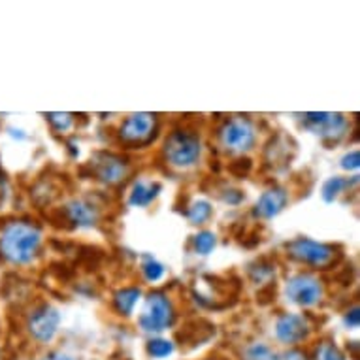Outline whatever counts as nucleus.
I'll return each mask as SVG.
<instances>
[{
	"mask_svg": "<svg viewBox=\"0 0 360 360\" xmlns=\"http://www.w3.org/2000/svg\"><path fill=\"white\" fill-rule=\"evenodd\" d=\"M40 248V226L30 221H12L0 231V255L12 264H29Z\"/></svg>",
	"mask_w": 360,
	"mask_h": 360,
	"instance_id": "1",
	"label": "nucleus"
},
{
	"mask_svg": "<svg viewBox=\"0 0 360 360\" xmlns=\"http://www.w3.org/2000/svg\"><path fill=\"white\" fill-rule=\"evenodd\" d=\"M95 176L108 185H115L119 181H123L127 174H129V162L119 157V155L112 153H98L95 155Z\"/></svg>",
	"mask_w": 360,
	"mask_h": 360,
	"instance_id": "9",
	"label": "nucleus"
},
{
	"mask_svg": "<svg viewBox=\"0 0 360 360\" xmlns=\"http://www.w3.org/2000/svg\"><path fill=\"white\" fill-rule=\"evenodd\" d=\"M44 360H77L74 359V356H70V354H65V353H51L48 354Z\"/></svg>",
	"mask_w": 360,
	"mask_h": 360,
	"instance_id": "28",
	"label": "nucleus"
},
{
	"mask_svg": "<svg viewBox=\"0 0 360 360\" xmlns=\"http://www.w3.org/2000/svg\"><path fill=\"white\" fill-rule=\"evenodd\" d=\"M160 193V184H151V181H136L132 191H130L129 202L132 206L146 207L157 198Z\"/></svg>",
	"mask_w": 360,
	"mask_h": 360,
	"instance_id": "14",
	"label": "nucleus"
},
{
	"mask_svg": "<svg viewBox=\"0 0 360 360\" xmlns=\"http://www.w3.org/2000/svg\"><path fill=\"white\" fill-rule=\"evenodd\" d=\"M287 251L292 259L298 262H304L313 268H326L336 260V248H332L328 243L315 242L309 238H298L287 243Z\"/></svg>",
	"mask_w": 360,
	"mask_h": 360,
	"instance_id": "4",
	"label": "nucleus"
},
{
	"mask_svg": "<svg viewBox=\"0 0 360 360\" xmlns=\"http://www.w3.org/2000/svg\"><path fill=\"white\" fill-rule=\"evenodd\" d=\"M140 296H142V290L138 289V287H124L113 298V306H115V309L121 315H130L134 306L138 304V300H140Z\"/></svg>",
	"mask_w": 360,
	"mask_h": 360,
	"instance_id": "15",
	"label": "nucleus"
},
{
	"mask_svg": "<svg viewBox=\"0 0 360 360\" xmlns=\"http://www.w3.org/2000/svg\"><path fill=\"white\" fill-rule=\"evenodd\" d=\"M142 272L143 278L148 279V281H159L165 276V266L157 262L153 257H146L142 264Z\"/></svg>",
	"mask_w": 360,
	"mask_h": 360,
	"instance_id": "20",
	"label": "nucleus"
},
{
	"mask_svg": "<svg viewBox=\"0 0 360 360\" xmlns=\"http://www.w3.org/2000/svg\"><path fill=\"white\" fill-rule=\"evenodd\" d=\"M359 321H360L359 307L354 306L353 309L347 311V315H345V325H347L349 328H356V326H359Z\"/></svg>",
	"mask_w": 360,
	"mask_h": 360,
	"instance_id": "25",
	"label": "nucleus"
},
{
	"mask_svg": "<svg viewBox=\"0 0 360 360\" xmlns=\"http://www.w3.org/2000/svg\"><path fill=\"white\" fill-rule=\"evenodd\" d=\"M360 166V153L359 149H354L351 153H347L345 157L342 159V168L345 170H356Z\"/></svg>",
	"mask_w": 360,
	"mask_h": 360,
	"instance_id": "24",
	"label": "nucleus"
},
{
	"mask_svg": "<svg viewBox=\"0 0 360 360\" xmlns=\"http://www.w3.org/2000/svg\"><path fill=\"white\" fill-rule=\"evenodd\" d=\"M245 360H279V356L266 343H253L245 351Z\"/></svg>",
	"mask_w": 360,
	"mask_h": 360,
	"instance_id": "19",
	"label": "nucleus"
},
{
	"mask_svg": "<svg viewBox=\"0 0 360 360\" xmlns=\"http://www.w3.org/2000/svg\"><path fill=\"white\" fill-rule=\"evenodd\" d=\"M60 315L55 307L48 306V304H41L36 309H32V313L29 315V321H27V328H29L30 336L34 338L36 342L48 343L51 342L59 330Z\"/></svg>",
	"mask_w": 360,
	"mask_h": 360,
	"instance_id": "7",
	"label": "nucleus"
},
{
	"mask_svg": "<svg viewBox=\"0 0 360 360\" xmlns=\"http://www.w3.org/2000/svg\"><path fill=\"white\" fill-rule=\"evenodd\" d=\"M212 204L206 200H196L193 206L185 212V215H187V219H189L191 223L193 224H202L206 223L207 219L212 217Z\"/></svg>",
	"mask_w": 360,
	"mask_h": 360,
	"instance_id": "16",
	"label": "nucleus"
},
{
	"mask_svg": "<svg viewBox=\"0 0 360 360\" xmlns=\"http://www.w3.org/2000/svg\"><path fill=\"white\" fill-rule=\"evenodd\" d=\"M200 138L191 130H174L165 142V159L174 168H191L200 159Z\"/></svg>",
	"mask_w": 360,
	"mask_h": 360,
	"instance_id": "2",
	"label": "nucleus"
},
{
	"mask_svg": "<svg viewBox=\"0 0 360 360\" xmlns=\"http://www.w3.org/2000/svg\"><path fill=\"white\" fill-rule=\"evenodd\" d=\"M226 193H231V195L224 196V200L229 202V204H240V202H242L243 195L240 191H226Z\"/></svg>",
	"mask_w": 360,
	"mask_h": 360,
	"instance_id": "27",
	"label": "nucleus"
},
{
	"mask_svg": "<svg viewBox=\"0 0 360 360\" xmlns=\"http://www.w3.org/2000/svg\"><path fill=\"white\" fill-rule=\"evenodd\" d=\"M48 121L51 123L55 130H59V132H66V130L70 129L72 123H74V119H72L70 113H49Z\"/></svg>",
	"mask_w": 360,
	"mask_h": 360,
	"instance_id": "22",
	"label": "nucleus"
},
{
	"mask_svg": "<svg viewBox=\"0 0 360 360\" xmlns=\"http://www.w3.org/2000/svg\"><path fill=\"white\" fill-rule=\"evenodd\" d=\"M157 129V117L151 113H132L119 127V138L130 146H143L151 142Z\"/></svg>",
	"mask_w": 360,
	"mask_h": 360,
	"instance_id": "6",
	"label": "nucleus"
},
{
	"mask_svg": "<svg viewBox=\"0 0 360 360\" xmlns=\"http://www.w3.org/2000/svg\"><path fill=\"white\" fill-rule=\"evenodd\" d=\"M289 202V195L285 189H268L264 191L260 198L257 200V206H255V215L260 219H272L276 217Z\"/></svg>",
	"mask_w": 360,
	"mask_h": 360,
	"instance_id": "12",
	"label": "nucleus"
},
{
	"mask_svg": "<svg viewBox=\"0 0 360 360\" xmlns=\"http://www.w3.org/2000/svg\"><path fill=\"white\" fill-rule=\"evenodd\" d=\"M319 360H345L343 353L336 345H332V343H325V345H321L319 353H317Z\"/></svg>",
	"mask_w": 360,
	"mask_h": 360,
	"instance_id": "23",
	"label": "nucleus"
},
{
	"mask_svg": "<svg viewBox=\"0 0 360 360\" xmlns=\"http://www.w3.org/2000/svg\"><path fill=\"white\" fill-rule=\"evenodd\" d=\"M219 142L224 151L231 153H245L253 149L257 142V132L253 123L245 117H232L219 129Z\"/></svg>",
	"mask_w": 360,
	"mask_h": 360,
	"instance_id": "3",
	"label": "nucleus"
},
{
	"mask_svg": "<svg viewBox=\"0 0 360 360\" xmlns=\"http://www.w3.org/2000/svg\"><path fill=\"white\" fill-rule=\"evenodd\" d=\"M176 313L170 298L165 292H153L148 296L146 307L140 315V326L146 332H162L174 325Z\"/></svg>",
	"mask_w": 360,
	"mask_h": 360,
	"instance_id": "5",
	"label": "nucleus"
},
{
	"mask_svg": "<svg viewBox=\"0 0 360 360\" xmlns=\"http://www.w3.org/2000/svg\"><path fill=\"white\" fill-rule=\"evenodd\" d=\"M307 332H309L307 321L302 315H296V313H283L276 321V338L281 343H287V345L300 343L307 336Z\"/></svg>",
	"mask_w": 360,
	"mask_h": 360,
	"instance_id": "11",
	"label": "nucleus"
},
{
	"mask_svg": "<svg viewBox=\"0 0 360 360\" xmlns=\"http://www.w3.org/2000/svg\"><path fill=\"white\" fill-rule=\"evenodd\" d=\"M287 296L298 306L309 307L319 304L323 298V285L311 274H298L287 283Z\"/></svg>",
	"mask_w": 360,
	"mask_h": 360,
	"instance_id": "8",
	"label": "nucleus"
},
{
	"mask_svg": "<svg viewBox=\"0 0 360 360\" xmlns=\"http://www.w3.org/2000/svg\"><path fill=\"white\" fill-rule=\"evenodd\" d=\"M148 353L153 359H165V356L174 353V343L168 342V340H151L148 343Z\"/></svg>",
	"mask_w": 360,
	"mask_h": 360,
	"instance_id": "21",
	"label": "nucleus"
},
{
	"mask_svg": "<svg viewBox=\"0 0 360 360\" xmlns=\"http://www.w3.org/2000/svg\"><path fill=\"white\" fill-rule=\"evenodd\" d=\"M66 219L74 226H93L98 221V210L87 200H72L65 207Z\"/></svg>",
	"mask_w": 360,
	"mask_h": 360,
	"instance_id": "13",
	"label": "nucleus"
},
{
	"mask_svg": "<svg viewBox=\"0 0 360 360\" xmlns=\"http://www.w3.org/2000/svg\"><path fill=\"white\" fill-rule=\"evenodd\" d=\"M217 245V238L210 231H202L195 236V251L198 255H210Z\"/></svg>",
	"mask_w": 360,
	"mask_h": 360,
	"instance_id": "18",
	"label": "nucleus"
},
{
	"mask_svg": "<svg viewBox=\"0 0 360 360\" xmlns=\"http://www.w3.org/2000/svg\"><path fill=\"white\" fill-rule=\"evenodd\" d=\"M345 187H349V181L347 179H343V177H332L325 184L323 187V198L325 202H334L338 196L342 195Z\"/></svg>",
	"mask_w": 360,
	"mask_h": 360,
	"instance_id": "17",
	"label": "nucleus"
},
{
	"mask_svg": "<svg viewBox=\"0 0 360 360\" xmlns=\"http://www.w3.org/2000/svg\"><path fill=\"white\" fill-rule=\"evenodd\" d=\"M306 129L317 132L323 138H340L347 127V121L342 113H306L304 115Z\"/></svg>",
	"mask_w": 360,
	"mask_h": 360,
	"instance_id": "10",
	"label": "nucleus"
},
{
	"mask_svg": "<svg viewBox=\"0 0 360 360\" xmlns=\"http://www.w3.org/2000/svg\"><path fill=\"white\" fill-rule=\"evenodd\" d=\"M279 360H306V354L300 353V351H296V349H292V351H287L285 354H281Z\"/></svg>",
	"mask_w": 360,
	"mask_h": 360,
	"instance_id": "26",
	"label": "nucleus"
}]
</instances>
